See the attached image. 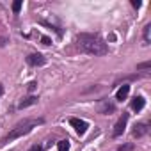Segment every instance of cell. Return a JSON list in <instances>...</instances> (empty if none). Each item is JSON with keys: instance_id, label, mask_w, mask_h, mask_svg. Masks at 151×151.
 I'll return each instance as SVG.
<instances>
[{"instance_id": "obj_2", "label": "cell", "mask_w": 151, "mask_h": 151, "mask_svg": "<svg viewBox=\"0 0 151 151\" xmlns=\"http://www.w3.org/2000/svg\"><path fill=\"white\" fill-rule=\"evenodd\" d=\"M41 123H43V119H30V121L20 123L18 126H14V128L9 132V135L6 137V142H11V140H14V139H20V137L27 135L34 126H37V124H41Z\"/></svg>"}, {"instance_id": "obj_12", "label": "cell", "mask_w": 151, "mask_h": 151, "mask_svg": "<svg viewBox=\"0 0 151 151\" xmlns=\"http://www.w3.org/2000/svg\"><path fill=\"white\" fill-rule=\"evenodd\" d=\"M149 37H151V25H146L144 27V41L149 43Z\"/></svg>"}, {"instance_id": "obj_20", "label": "cell", "mask_w": 151, "mask_h": 151, "mask_svg": "<svg viewBox=\"0 0 151 151\" xmlns=\"http://www.w3.org/2000/svg\"><path fill=\"white\" fill-rule=\"evenodd\" d=\"M2 93H4V87H2V86H0V96H2Z\"/></svg>"}, {"instance_id": "obj_14", "label": "cell", "mask_w": 151, "mask_h": 151, "mask_svg": "<svg viewBox=\"0 0 151 151\" xmlns=\"http://www.w3.org/2000/svg\"><path fill=\"white\" fill-rule=\"evenodd\" d=\"M147 68H149V62H142L137 66V69H147Z\"/></svg>"}, {"instance_id": "obj_13", "label": "cell", "mask_w": 151, "mask_h": 151, "mask_svg": "<svg viewBox=\"0 0 151 151\" xmlns=\"http://www.w3.org/2000/svg\"><path fill=\"white\" fill-rule=\"evenodd\" d=\"M20 9H22V0H16V2L13 4V11L14 13H20Z\"/></svg>"}, {"instance_id": "obj_17", "label": "cell", "mask_w": 151, "mask_h": 151, "mask_svg": "<svg viewBox=\"0 0 151 151\" xmlns=\"http://www.w3.org/2000/svg\"><path fill=\"white\" fill-rule=\"evenodd\" d=\"M132 6H133V7H137V9H139V7H140V2H139V0H133V2H132Z\"/></svg>"}, {"instance_id": "obj_11", "label": "cell", "mask_w": 151, "mask_h": 151, "mask_svg": "<svg viewBox=\"0 0 151 151\" xmlns=\"http://www.w3.org/2000/svg\"><path fill=\"white\" fill-rule=\"evenodd\" d=\"M57 149L59 151H68L69 149V142L68 140H59L57 142Z\"/></svg>"}, {"instance_id": "obj_6", "label": "cell", "mask_w": 151, "mask_h": 151, "mask_svg": "<svg viewBox=\"0 0 151 151\" xmlns=\"http://www.w3.org/2000/svg\"><path fill=\"white\" fill-rule=\"evenodd\" d=\"M128 94H130V86H128V84H123V86L117 89V93H116V100L123 101V100H126Z\"/></svg>"}, {"instance_id": "obj_18", "label": "cell", "mask_w": 151, "mask_h": 151, "mask_svg": "<svg viewBox=\"0 0 151 151\" xmlns=\"http://www.w3.org/2000/svg\"><path fill=\"white\" fill-rule=\"evenodd\" d=\"M41 41H43V45H50V39L48 37H41Z\"/></svg>"}, {"instance_id": "obj_3", "label": "cell", "mask_w": 151, "mask_h": 151, "mask_svg": "<svg viewBox=\"0 0 151 151\" xmlns=\"http://www.w3.org/2000/svg\"><path fill=\"white\" fill-rule=\"evenodd\" d=\"M126 123H128V114H123V116L117 119V123L114 124V132H112V135H114V137L123 135V132H124V128H126Z\"/></svg>"}, {"instance_id": "obj_1", "label": "cell", "mask_w": 151, "mask_h": 151, "mask_svg": "<svg viewBox=\"0 0 151 151\" xmlns=\"http://www.w3.org/2000/svg\"><path fill=\"white\" fill-rule=\"evenodd\" d=\"M77 45H78V48L82 52L91 53V55H105V53H109L107 43H103L94 34H80L77 37Z\"/></svg>"}, {"instance_id": "obj_15", "label": "cell", "mask_w": 151, "mask_h": 151, "mask_svg": "<svg viewBox=\"0 0 151 151\" xmlns=\"http://www.w3.org/2000/svg\"><path fill=\"white\" fill-rule=\"evenodd\" d=\"M29 151H41V146H39V144H34V146H32Z\"/></svg>"}, {"instance_id": "obj_8", "label": "cell", "mask_w": 151, "mask_h": 151, "mask_svg": "<svg viewBox=\"0 0 151 151\" xmlns=\"http://www.w3.org/2000/svg\"><path fill=\"white\" fill-rule=\"evenodd\" d=\"M146 133H147V124H146V123L135 124V128H133V137H142V135H146Z\"/></svg>"}, {"instance_id": "obj_16", "label": "cell", "mask_w": 151, "mask_h": 151, "mask_svg": "<svg viewBox=\"0 0 151 151\" xmlns=\"http://www.w3.org/2000/svg\"><path fill=\"white\" fill-rule=\"evenodd\" d=\"M132 146H119V151H130Z\"/></svg>"}, {"instance_id": "obj_10", "label": "cell", "mask_w": 151, "mask_h": 151, "mask_svg": "<svg viewBox=\"0 0 151 151\" xmlns=\"http://www.w3.org/2000/svg\"><path fill=\"white\" fill-rule=\"evenodd\" d=\"M110 112H114V105L109 101H101L100 103V114H110Z\"/></svg>"}, {"instance_id": "obj_5", "label": "cell", "mask_w": 151, "mask_h": 151, "mask_svg": "<svg viewBox=\"0 0 151 151\" xmlns=\"http://www.w3.org/2000/svg\"><path fill=\"white\" fill-rule=\"evenodd\" d=\"M27 62H29L30 66H43V64L46 62V59H45L41 53H30V55L27 57Z\"/></svg>"}, {"instance_id": "obj_7", "label": "cell", "mask_w": 151, "mask_h": 151, "mask_svg": "<svg viewBox=\"0 0 151 151\" xmlns=\"http://www.w3.org/2000/svg\"><path fill=\"white\" fill-rule=\"evenodd\" d=\"M144 103H146V100H144L142 96H135V98L132 100V109H133L135 112H139V110L144 109Z\"/></svg>"}, {"instance_id": "obj_9", "label": "cell", "mask_w": 151, "mask_h": 151, "mask_svg": "<svg viewBox=\"0 0 151 151\" xmlns=\"http://www.w3.org/2000/svg\"><path fill=\"white\" fill-rule=\"evenodd\" d=\"M36 103H37V98L36 96H29V98H25V100H22L18 103V109H27L30 105H36Z\"/></svg>"}, {"instance_id": "obj_4", "label": "cell", "mask_w": 151, "mask_h": 151, "mask_svg": "<svg viewBox=\"0 0 151 151\" xmlns=\"http://www.w3.org/2000/svg\"><path fill=\"white\" fill-rule=\"evenodd\" d=\"M69 123H71V126L77 130V133L78 135H84L86 132H87V123L86 121H82V119H78V117H71L69 119Z\"/></svg>"}, {"instance_id": "obj_19", "label": "cell", "mask_w": 151, "mask_h": 151, "mask_svg": "<svg viewBox=\"0 0 151 151\" xmlns=\"http://www.w3.org/2000/svg\"><path fill=\"white\" fill-rule=\"evenodd\" d=\"M34 87H36V82H30V84H29V89L34 91Z\"/></svg>"}]
</instances>
